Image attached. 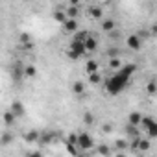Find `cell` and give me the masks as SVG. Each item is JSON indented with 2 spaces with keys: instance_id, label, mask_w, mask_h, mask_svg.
<instances>
[{
  "instance_id": "1",
  "label": "cell",
  "mask_w": 157,
  "mask_h": 157,
  "mask_svg": "<svg viewBox=\"0 0 157 157\" xmlns=\"http://www.w3.org/2000/svg\"><path fill=\"white\" fill-rule=\"evenodd\" d=\"M135 70H137V65H124V67H120L118 72H117L115 76H111L109 80L105 82V91H107L109 94H113V96L120 94V93L126 89L129 78L133 76Z\"/></svg>"
},
{
  "instance_id": "2",
  "label": "cell",
  "mask_w": 157,
  "mask_h": 157,
  "mask_svg": "<svg viewBox=\"0 0 157 157\" xmlns=\"http://www.w3.org/2000/svg\"><path fill=\"white\" fill-rule=\"evenodd\" d=\"M68 57L70 59H78V57H82L83 54H87V48H85V43L83 41H70V48H68Z\"/></svg>"
},
{
  "instance_id": "3",
  "label": "cell",
  "mask_w": 157,
  "mask_h": 157,
  "mask_svg": "<svg viewBox=\"0 0 157 157\" xmlns=\"http://www.w3.org/2000/svg\"><path fill=\"white\" fill-rule=\"evenodd\" d=\"M93 137L89 135V133H80V139H78V146H80L82 150H89V148H93Z\"/></svg>"
},
{
  "instance_id": "4",
  "label": "cell",
  "mask_w": 157,
  "mask_h": 157,
  "mask_svg": "<svg viewBox=\"0 0 157 157\" xmlns=\"http://www.w3.org/2000/svg\"><path fill=\"white\" fill-rule=\"evenodd\" d=\"M87 15L91 17V19H102L104 17V10L100 8V6H89V10H87Z\"/></svg>"
},
{
  "instance_id": "5",
  "label": "cell",
  "mask_w": 157,
  "mask_h": 157,
  "mask_svg": "<svg viewBox=\"0 0 157 157\" xmlns=\"http://www.w3.org/2000/svg\"><path fill=\"white\" fill-rule=\"evenodd\" d=\"M140 41H142V39L139 37V33H137V35H129V37H128V46H129L131 50H139L140 44H142Z\"/></svg>"
},
{
  "instance_id": "6",
  "label": "cell",
  "mask_w": 157,
  "mask_h": 157,
  "mask_svg": "<svg viewBox=\"0 0 157 157\" xmlns=\"http://www.w3.org/2000/svg\"><path fill=\"white\" fill-rule=\"evenodd\" d=\"M22 76H24V67L21 63H15V67H13V80L19 83L22 80Z\"/></svg>"
},
{
  "instance_id": "7",
  "label": "cell",
  "mask_w": 157,
  "mask_h": 157,
  "mask_svg": "<svg viewBox=\"0 0 157 157\" xmlns=\"http://www.w3.org/2000/svg\"><path fill=\"white\" fill-rule=\"evenodd\" d=\"M63 28H65V32L74 33V32H78V21L76 19H67V22L63 24Z\"/></svg>"
},
{
  "instance_id": "8",
  "label": "cell",
  "mask_w": 157,
  "mask_h": 157,
  "mask_svg": "<svg viewBox=\"0 0 157 157\" xmlns=\"http://www.w3.org/2000/svg\"><path fill=\"white\" fill-rule=\"evenodd\" d=\"M96 46H98V41H96V37L89 35V37L85 39V48H87V52H94V50H96Z\"/></svg>"
},
{
  "instance_id": "9",
  "label": "cell",
  "mask_w": 157,
  "mask_h": 157,
  "mask_svg": "<svg viewBox=\"0 0 157 157\" xmlns=\"http://www.w3.org/2000/svg\"><path fill=\"white\" fill-rule=\"evenodd\" d=\"M11 111H13L17 117H24V113H26V109H24V105H22L21 102H13V104H11Z\"/></svg>"
},
{
  "instance_id": "10",
  "label": "cell",
  "mask_w": 157,
  "mask_h": 157,
  "mask_svg": "<svg viewBox=\"0 0 157 157\" xmlns=\"http://www.w3.org/2000/svg\"><path fill=\"white\" fill-rule=\"evenodd\" d=\"M72 93L78 94V96H82V94L85 93V83H83V82H74V85H72Z\"/></svg>"
},
{
  "instance_id": "11",
  "label": "cell",
  "mask_w": 157,
  "mask_h": 157,
  "mask_svg": "<svg viewBox=\"0 0 157 157\" xmlns=\"http://www.w3.org/2000/svg\"><path fill=\"white\" fill-rule=\"evenodd\" d=\"M67 19H68V15H67V11H54V21L56 22H59V24H65L67 22Z\"/></svg>"
},
{
  "instance_id": "12",
  "label": "cell",
  "mask_w": 157,
  "mask_h": 157,
  "mask_svg": "<svg viewBox=\"0 0 157 157\" xmlns=\"http://www.w3.org/2000/svg\"><path fill=\"white\" fill-rule=\"evenodd\" d=\"M155 124H157V122H155L151 117H142V120H140V126H142V129H146V131H148L150 128H153Z\"/></svg>"
},
{
  "instance_id": "13",
  "label": "cell",
  "mask_w": 157,
  "mask_h": 157,
  "mask_svg": "<svg viewBox=\"0 0 157 157\" xmlns=\"http://www.w3.org/2000/svg\"><path fill=\"white\" fill-rule=\"evenodd\" d=\"M140 120H142V115H140L139 111L129 113V124H133V126H140Z\"/></svg>"
},
{
  "instance_id": "14",
  "label": "cell",
  "mask_w": 157,
  "mask_h": 157,
  "mask_svg": "<svg viewBox=\"0 0 157 157\" xmlns=\"http://www.w3.org/2000/svg\"><path fill=\"white\" fill-rule=\"evenodd\" d=\"M100 26H102L104 32H111V30H115V21L113 19H104Z\"/></svg>"
},
{
  "instance_id": "15",
  "label": "cell",
  "mask_w": 157,
  "mask_h": 157,
  "mask_svg": "<svg viewBox=\"0 0 157 157\" xmlns=\"http://www.w3.org/2000/svg\"><path fill=\"white\" fill-rule=\"evenodd\" d=\"M65 11H67L68 19H76L78 15H80V8H78V6H72V4H70V6H68V8H67Z\"/></svg>"
},
{
  "instance_id": "16",
  "label": "cell",
  "mask_w": 157,
  "mask_h": 157,
  "mask_svg": "<svg viewBox=\"0 0 157 157\" xmlns=\"http://www.w3.org/2000/svg\"><path fill=\"white\" fill-rule=\"evenodd\" d=\"M89 35H91L89 32H85V30H82V32H74V35H72V39H74V41H83V43H85V39H87Z\"/></svg>"
},
{
  "instance_id": "17",
  "label": "cell",
  "mask_w": 157,
  "mask_h": 157,
  "mask_svg": "<svg viewBox=\"0 0 157 157\" xmlns=\"http://www.w3.org/2000/svg\"><path fill=\"white\" fill-rule=\"evenodd\" d=\"M85 70H87V74H91V72H98V63H96L94 59H89L87 65H85Z\"/></svg>"
},
{
  "instance_id": "18",
  "label": "cell",
  "mask_w": 157,
  "mask_h": 157,
  "mask_svg": "<svg viewBox=\"0 0 157 157\" xmlns=\"http://www.w3.org/2000/svg\"><path fill=\"white\" fill-rule=\"evenodd\" d=\"M15 117H17V115H15L13 111H6V113H4V124H6V126H11V124L15 122Z\"/></svg>"
},
{
  "instance_id": "19",
  "label": "cell",
  "mask_w": 157,
  "mask_h": 157,
  "mask_svg": "<svg viewBox=\"0 0 157 157\" xmlns=\"http://www.w3.org/2000/svg\"><path fill=\"white\" fill-rule=\"evenodd\" d=\"M102 82V76L98 74V72H91L89 74V83H93V85H98Z\"/></svg>"
},
{
  "instance_id": "20",
  "label": "cell",
  "mask_w": 157,
  "mask_h": 157,
  "mask_svg": "<svg viewBox=\"0 0 157 157\" xmlns=\"http://www.w3.org/2000/svg\"><path fill=\"white\" fill-rule=\"evenodd\" d=\"M35 74H37V68H35L33 65H26V67H24V76H26V78H33Z\"/></svg>"
},
{
  "instance_id": "21",
  "label": "cell",
  "mask_w": 157,
  "mask_h": 157,
  "mask_svg": "<svg viewBox=\"0 0 157 157\" xmlns=\"http://www.w3.org/2000/svg\"><path fill=\"white\" fill-rule=\"evenodd\" d=\"M109 67L111 68H115V70H118L120 67H122V61H120V57L117 56V57H111V61H109Z\"/></svg>"
},
{
  "instance_id": "22",
  "label": "cell",
  "mask_w": 157,
  "mask_h": 157,
  "mask_svg": "<svg viewBox=\"0 0 157 157\" xmlns=\"http://www.w3.org/2000/svg\"><path fill=\"white\" fill-rule=\"evenodd\" d=\"M24 139H26V142H35L37 139H41V135H39L37 131H30V133H26Z\"/></svg>"
},
{
  "instance_id": "23",
  "label": "cell",
  "mask_w": 157,
  "mask_h": 157,
  "mask_svg": "<svg viewBox=\"0 0 157 157\" xmlns=\"http://www.w3.org/2000/svg\"><path fill=\"white\" fill-rule=\"evenodd\" d=\"M146 93H148V94H155V93H157V82H155V80H151V82L146 85Z\"/></svg>"
},
{
  "instance_id": "24",
  "label": "cell",
  "mask_w": 157,
  "mask_h": 157,
  "mask_svg": "<svg viewBox=\"0 0 157 157\" xmlns=\"http://www.w3.org/2000/svg\"><path fill=\"white\" fill-rule=\"evenodd\" d=\"M139 150H140V151H148V150H150L148 139H140V140H139Z\"/></svg>"
},
{
  "instance_id": "25",
  "label": "cell",
  "mask_w": 157,
  "mask_h": 157,
  "mask_svg": "<svg viewBox=\"0 0 157 157\" xmlns=\"http://www.w3.org/2000/svg\"><path fill=\"white\" fill-rule=\"evenodd\" d=\"M83 122H85L87 126H91V124L94 122V117H93V113H85V115H83Z\"/></svg>"
},
{
  "instance_id": "26",
  "label": "cell",
  "mask_w": 157,
  "mask_h": 157,
  "mask_svg": "<svg viewBox=\"0 0 157 157\" xmlns=\"http://www.w3.org/2000/svg\"><path fill=\"white\" fill-rule=\"evenodd\" d=\"M52 139H54V135H52V133H43V135H41V142H44V144L52 142Z\"/></svg>"
},
{
  "instance_id": "27",
  "label": "cell",
  "mask_w": 157,
  "mask_h": 157,
  "mask_svg": "<svg viewBox=\"0 0 157 157\" xmlns=\"http://www.w3.org/2000/svg\"><path fill=\"white\" fill-rule=\"evenodd\" d=\"M78 139H80V135H78V133H70L68 139H67V142H70V144H78Z\"/></svg>"
},
{
  "instance_id": "28",
  "label": "cell",
  "mask_w": 157,
  "mask_h": 157,
  "mask_svg": "<svg viewBox=\"0 0 157 157\" xmlns=\"http://www.w3.org/2000/svg\"><path fill=\"white\" fill-rule=\"evenodd\" d=\"M148 139H157V124L148 129Z\"/></svg>"
},
{
  "instance_id": "29",
  "label": "cell",
  "mask_w": 157,
  "mask_h": 157,
  "mask_svg": "<svg viewBox=\"0 0 157 157\" xmlns=\"http://www.w3.org/2000/svg\"><path fill=\"white\" fill-rule=\"evenodd\" d=\"M120 37H122L120 32H113V30H111V39H113V41H117V39H120Z\"/></svg>"
},
{
  "instance_id": "30",
  "label": "cell",
  "mask_w": 157,
  "mask_h": 157,
  "mask_svg": "<svg viewBox=\"0 0 157 157\" xmlns=\"http://www.w3.org/2000/svg\"><path fill=\"white\" fill-rule=\"evenodd\" d=\"M21 43H30V35L28 33H21Z\"/></svg>"
},
{
  "instance_id": "31",
  "label": "cell",
  "mask_w": 157,
  "mask_h": 157,
  "mask_svg": "<svg viewBox=\"0 0 157 157\" xmlns=\"http://www.w3.org/2000/svg\"><path fill=\"white\" fill-rule=\"evenodd\" d=\"M10 140H11V137H10L8 133H4V137H2V144L6 146V144H10Z\"/></svg>"
},
{
  "instance_id": "32",
  "label": "cell",
  "mask_w": 157,
  "mask_h": 157,
  "mask_svg": "<svg viewBox=\"0 0 157 157\" xmlns=\"http://www.w3.org/2000/svg\"><path fill=\"white\" fill-rule=\"evenodd\" d=\"M98 151H100V153H104V155H109V148H107V146H100V148H98Z\"/></svg>"
},
{
  "instance_id": "33",
  "label": "cell",
  "mask_w": 157,
  "mask_h": 157,
  "mask_svg": "<svg viewBox=\"0 0 157 157\" xmlns=\"http://www.w3.org/2000/svg\"><path fill=\"white\" fill-rule=\"evenodd\" d=\"M118 54H120V50H115V48H111V50H109V56H111V57H117Z\"/></svg>"
},
{
  "instance_id": "34",
  "label": "cell",
  "mask_w": 157,
  "mask_h": 157,
  "mask_svg": "<svg viewBox=\"0 0 157 157\" xmlns=\"http://www.w3.org/2000/svg\"><path fill=\"white\" fill-rule=\"evenodd\" d=\"M117 148L124 150V148H126V140H117Z\"/></svg>"
},
{
  "instance_id": "35",
  "label": "cell",
  "mask_w": 157,
  "mask_h": 157,
  "mask_svg": "<svg viewBox=\"0 0 157 157\" xmlns=\"http://www.w3.org/2000/svg\"><path fill=\"white\" fill-rule=\"evenodd\" d=\"M148 35H150V33H148V32H144V30H142V32H139V37H140V39H142V37H148Z\"/></svg>"
},
{
  "instance_id": "36",
  "label": "cell",
  "mask_w": 157,
  "mask_h": 157,
  "mask_svg": "<svg viewBox=\"0 0 157 157\" xmlns=\"http://www.w3.org/2000/svg\"><path fill=\"white\" fill-rule=\"evenodd\" d=\"M111 129H113V128H111V124H105V126H104V131H105V133H109Z\"/></svg>"
},
{
  "instance_id": "37",
  "label": "cell",
  "mask_w": 157,
  "mask_h": 157,
  "mask_svg": "<svg viewBox=\"0 0 157 157\" xmlns=\"http://www.w3.org/2000/svg\"><path fill=\"white\" fill-rule=\"evenodd\" d=\"M151 33H155V35H157V22H155V24L151 26Z\"/></svg>"
},
{
  "instance_id": "38",
  "label": "cell",
  "mask_w": 157,
  "mask_h": 157,
  "mask_svg": "<svg viewBox=\"0 0 157 157\" xmlns=\"http://www.w3.org/2000/svg\"><path fill=\"white\" fill-rule=\"evenodd\" d=\"M68 2H70L72 6H78V4H80V0H68Z\"/></svg>"
}]
</instances>
